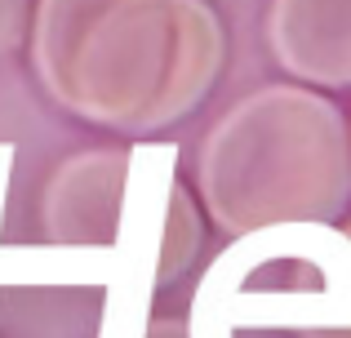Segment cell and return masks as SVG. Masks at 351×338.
<instances>
[{
    "label": "cell",
    "instance_id": "5",
    "mask_svg": "<svg viewBox=\"0 0 351 338\" xmlns=\"http://www.w3.org/2000/svg\"><path fill=\"white\" fill-rule=\"evenodd\" d=\"M32 23V0H0V58L14 53Z\"/></svg>",
    "mask_w": 351,
    "mask_h": 338
},
{
    "label": "cell",
    "instance_id": "1",
    "mask_svg": "<svg viewBox=\"0 0 351 338\" xmlns=\"http://www.w3.org/2000/svg\"><path fill=\"white\" fill-rule=\"evenodd\" d=\"M227 36L209 0H36L40 89L89 125L147 134L178 125L223 76Z\"/></svg>",
    "mask_w": 351,
    "mask_h": 338
},
{
    "label": "cell",
    "instance_id": "3",
    "mask_svg": "<svg viewBox=\"0 0 351 338\" xmlns=\"http://www.w3.org/2000/svg\"><path fill=\"white\" fill-rule=\"evenodd\" d=\"M173 147H85L49 173L40 227L53 245L143 263L169 285L200 250V205L178 178Z\"/></svg>",
    "mask_w": 351,
    "mask_h": 338
},
{
    "label": "cell",
    "instance_id": "4",
    "mask_svg": "<svg viewBox=\"0 0 351 338\" xmlns=\"http://www.w3.org/2000/svg\"><path fill=\"white\" fill-rule=\"evenodd\" d=\"M267 49L316 89L351 85V0H271Z\"/></svg>",
    "mask_w": 351,
    "mask_h": 338
},
{
    "label": "cell",
    "instance_id": "7",
    "mask_svg": "<svg viewBox=\"0 0 351 338\" xmlns=\"http://www.w3.org/2000/svg\"><path fill=\"white\" fill-rule=\"evenodd\" d=\"M347 236H351V223H347ZM320 338H351V330H343V334H320Z\"/></svg>",
    "mask_w": 351,
    "mask_h": 338
},
{
    "label": "cell",
    "instance_id": "6",
    "mask_svg": "<svg viewBox=\"0 0 351 338\" xmlns=\"http://www.w3.org/2000/svg\"><path fill=\"white\" fill-rule=\"evenodd\" d=\"M143 338H187V321H178V316H152L143 325Z\"/></svg>",
    "mask_w": 351,
    "mask_h": 338
},
{
    "label": "cell",
    "instance_id": "2",
    "mask_svg": "<svg viewBox=\"0 0 351 338\" xmlns=\"http://www.w3.org/2000/svg\"><path fill=\"white\" fill-rule=\"evenodd\" d=\"M196 191L218 232L338 223L351 200V125L325 94L263 85L200 138Z\"/></svg>",
    "mask_w": 351,
    "mask_h": 338
}]
</instances>
